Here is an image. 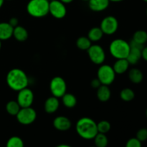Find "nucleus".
Segmentation results:
<instances>
[{"label":"nucleus","mask_w":147,"mask_h":147,"mask_svg":"<svg viewBox=\"0 0 147 147\" xmlns=\"http://www.w3.org/2000/svg\"><path fill=\"white\" fill-rule=\"evenodd\" d=\"M144 1H145V2H146L147 3V0H143Z\"/></svg>","instance_id":"obj_42"},{"label":"nucleus","mask_w":147,"mask_h":147,"mask_svg":"<svg viewBox=\"0 0 147 147\" xmlns=\"http://www.w3.org/2000/svg\"><path fill=\"white\" fill-rule=\"evenodd\" d=\"M111 123L108 121H100V122L97 123V129L98 133L105 134H106L108 132H109V131L111 130Z\"/></svg>","instance_id":"obj_29"},{"label":"nucleus","mask_w":147,"mask_h":147,"mask_svg":"<svg viewBox=\"0 0 147 147\" xmlns=\"http://www.w3.org/2000/svg\"><path fill=\"white\" fill-rule=\"evenodd\" d=\"M146 118H147V109L146 110Z\"/></svg>","instance_id":"obj_40"},{"label":"nucleus","mask_w":147,"mask_h":147,"mask_svg":"<svg viewBox=\"0 0 147 147\" xmlns=\"http://www.w3.org/2000/svg\"><path fill=\"white\" fill-rule=\"evenodd\" d=\"M55 147H73V146H70V145L68 144H60V145H57V146Z\"/></svg>","instance_id":"obj_36"},{"label":"nucleus","mask_w":147,"mask_h":147,"mask_svg":"<svg viewBox=\"0 0 147 147\" xmlns=\"http://www.w3.org/2000/svg\"><path fill=\"white\" fill-rule=\"evenodd\" d=\"M60 1H61L62 2L64 3V4H70V3H71L73 0H60Z\"/></svg>","instance_id":"obj_35"},{"label":"nucleus","mask_w":147,"mask_h":147,"mask_svg":"<svg viewBox=\"0 0 147 147\" xmlns=\"http://www.w3.org/2000/svg\"><path fill=\"white\" fill-rule=\"evenodd\" d=\"M48 1H50V0H48Z\"/></svg>","instance_id":"obj_45"},{"label":"nucleus","mask_w":147,"mask_h":147,"mask_svg":"<svg viewBox=\"0 0 147 147\" xmlns=\"http://www.w3.org/2000/svg\"><path fill=\"white\" fill-rule=\"evenodd\" d=\"M93 140L96 147H107L109 144V139L105 134L98 133Z\"/></svg>","instance_id":"obj_25"},{"label":"nucleus","mask_w":147,"mask_h":147,"mask_svg":"<svg viewBox=\"0 0 147 147\" xmlns=\"http://www.w3.org/2000/svg\"><path fill=\"white\" fill-rule=\"evenodd\" d=\"M14 27H11L9 22H0V40H7L13 35Z\"/></svg>","instance_id":"obj_16"},{"label":"nucleus","mask_w":147,"mask_h":147,"mask_svg":"<svg viewBox=\"0 0 147 147\" xmlns=\"http://www.w3.org/2000/svg\"><path fill=\"white\" fill-rule=\"evenodd\" d=\"M129 65L130 64L126 59H117L113 64V68L116 74L121 75L127 71Z\"/></svg>","instance_id":"obj_17"},{"label":"nucleus","mask_w":147,"mask_h":147,"mask_svg":"<svg viewBox=\"0 0 147 147\" xmlns=\"http://www.w3.org/2000/svg\"><path fill=\"white\" fill-rule=\"evenodd\" d=\"M48 0H30L27 5V11L31 17L42 18L49 14Z\"/></svg>","instance_id":"obj_3"},{"label":"nucleus","mask_w":147,"mask_h":147,"mask_svg":"<svg viewBox=\"0 0 147 147\" xmlns=\"http://www.w3.org/2000/svg\"><path fill=\"white\" fill-rule=\"evenodd\" d=\"M110 1L109 0H89V8L93 11L100 12L106 10L109 7Z\"/></svg>","instance_id":"obj_15"},{"label":"nucleus","mask_w":147,"mask_h":147,"mask_svg":"<svg viewBox=\"0 0 147 147\" xmlns=\"http://www.w3.org/2000/svg\"><path fill=\"white\" fill-rule=\"evenodd\" d=\"M6 147H24V142L19 136H11L7 140Z\"/></svg>","instance_id":"obj_28"},{"label":"nucleus","mask_w":147,"mask_h":147,"mask_svg":"<svg viewBox=\"0 0 147 147\" xmlns=\"http://www.w3.org/2000/svg\"><path fill=\"white\" fill-rule=\"evenodd\" d=\"M136 139L140 141L141 142H145L147 140V129L146 128H142L139 129L136 133Z\"/></svg>","instance_id":"obj_30"},{"label":"nucleus","mask_w":147,"mask_h":147,"mask_svg":"<svg viewBox=\"0 0 147 147\" xmlns=\"http://www.w3.org/2000/svg\"><path fill=\"white\" fill-rule=\"evenodd\" d=\"M82 1H88L89 0H82Z\"/></svg>","instance_id":"obj_41"},{"label":"nucleus","mask_w":147,"mask_h":147,"mask_svg":"<svg viewBox=\"0 0 147 147\" xmlns=\"http://www.w3.org/2000/svg\"><path fill=\"white\" fill-rule=\"evenodd\" d=\"M17 121L22 125H30L37 119V113L32 107L21 108L16 116Z\"/></svg>","instance_id":"obj_7"},{"label":"nucleus","mask_w":147,"mask_h":147,"mask_svg":"<svg viewBox=\"0 0 147 147\" xmlns=\"http://www.w3.org/2000/svg\"><path fill=\"white\" fill-rule=\"evenodd\" d=\"M132 40L138 44L144 45L147 42V32L144 30H138L135 32Z\"/></svg>","instance_id":"obj_26"},{"label":"nucleus","mask_w":147,"mask_h":147,"mask_svg":"<svg viewBox=\"0 0 147 147\" xmlns=\"http://www.w3.org/2000/svg\"><path fill=\"white\" fill-rule=\"evenodd\" d=\"M103 34L100 27H94L89 30L88 37L91 42H98L101 40Z\"/></svg>","instance_id":"obj_22"},{"label":"nucleus","mask_w":147,"mask_h":147,"mask_svg":"<svg viewBox=\"0 0 147 147\" xmlns=\"http://www.w3.org/2000/svg\"><path fill=\"white\" fill-rule=\"evenodd\" d=\"M62 102L67 109H73L77 104V98L72 93H65L62 97Z\"/></svg>","instance_id":"obj_20"},{"label":"nucleus","mask_w":147,"mask_h":147,"mask_svg":"<svg viewBox=\"0 0 147 147\" xmlns=\"http://www.w3.org/2000/svg\"><path fill=\"white\" fill-rule=\"evenodd\" d=\"M146 15H147V8H146Z\"/></svg>","instance_id":"obj_43"},{"label":"nucleus","mask_w":147,"mask_h":147,"mask_svg":"<svg viewBox=\"0 0 147 147\" xmlns=\"http://www.w3.org/2000/svg\"><path fill=\"white\" fill-rule=\"evenodd\" d=\"M4 0H0V9L1 8V7H2L3 4H4Z\"/></svg>","instance_id":"obj_38"},{"label":"nucleus","mask_w":147,"mask_h":147,"mask_svg":"<svg viewBox=\"0 0 147 147\" xmlns=\"http://www.w3.org/2000/svg\"><path fill=\"white\" fill-rule=\"evenodd\" d=\"M142 58H143L145 61L147 62V46L144 47L142 51Z\"/></svg>","instance_id":"obj_34"},{"label":"nucleus","mask_w":147,"mask_h":147,"mask_svg":"<svg viewBox=\"0 0 147 147\" xmlns=\"http://www.w3.org/2000/svg\"><path fill=\"white\" fill-rule=\"evenodd\" d=\"M110 1H112V2H121V1H123V0H109Z\"/></svg>","instance_id":"obj_37"},{"label":"nucleus","mask_w":147,"mask_h":147,"mask_svg":"<svg viewBox=\"0 0 147 147\" xmlns=\"http://www.w3.org/2000/svg\"><path fill=\"white\" fill-rule=\"evenodd\" d=\"M1 41L0 40V50H1Z\"/></svg>","instance_id":"obj_39"},{"label":"nucleus","mask_w":147,"mask_h":147,"mask_svg":"<svg viewBox=\"0 0 147 147\" xmlns=\"http://www.w3.org/2000/svg\"><path fill=\"white\" fill-rule=\"evenodd\" d=\"M59 106H60V102L58 98L55 96L49 97L44 103L45 111L49 114L54 113L55 112L57 111L59 109Z\"/></svg>","instance_id":"obj_14"},{"label":"nucleus","mask_w":147,"mask_h":147,"mask_svg":"<svg viewBox=\"0 0 147 147\" xmlns=\"http://www.w3.org/2000/svg\"><path fill=\"white\" fill-rule=\"evenodd\" d=\"M125 147H142V142L136 138H131L127 141Z\"/></svg>","instance_id":"obj_31"},{"label":"nucleus","mask_w":147,"mask_h":147,"mask_svg":"<svg viewBox=\"0 0 147 147\" xmlns=\"http://www.w3.org/2000/svg\"><path fill=\"white\" fill-rule=\"evenodd\" d=\"M116 73L112 66L109 65H100L97 72V78L102 85L110 86L114 81Z\"/></svg>","instance_id":"obj_5"},{"label":"nucleus","mask_w":147,"mask_h":147,"mask_svg":"<svg viewBox=\"0 0 147 147\" xmlns=\"http://www.w3.org/2000/svg\"><path fill=\"white\" fill-rule=\"evenodd\" d=\"M9 24L12 27H15L18 25V19L16 18V17H11L9 20Z\"/></svg>","instance_id":"obj_33"},{"label":"nucleus","mask_w":147,"mask_h":147,"mask_svg":"<svg viewBox=\"0 0 147 147\" xmlns=\"http://www.w3.org/2000/svg\"><path fill=\"white\" fill-rule=\"evenodd\" d=\"M17 101L21 108L31 107L34 102V93L31 89L28 88L18 91Z\"/></svg>","instance_id":"obj_11"},{"label":"nucleus","mask_w":147,"mask_h":147,"mask_svg":"<svg viewBox=\"0 0 147 147\" xmlns=\"http://www.w3.org/2000/svg\"><path fill=\"white\" fill-rule=\"evenodd\" d=\"M50 90L53 96L60 98L67 90V84L64 79L60 76H55L50 83Z\"/></svg>","instance_id":"obj_6"},{"label":"nucleus","mask_w":147,"mask_h":147,"mask_svg":"<svg viewBox=\"0 0 147 147\" xmlns=\"http://www.w3.org/2000/svg\"><path fill=\"white\" fill-rule=\"evenodd\" d=\"M53 124L55 129L60 131H66L72 126V123L70 119L64 116H59L55 118Z\"/></svg>","instance_id":"obj_13"},{"label":"nucleus","mask_w":147,"mask_h":147,"mask_svg":"<svg viewBox=\"0 0 147 147\" xmlns=\"http://www.w3.org/2000/svg\"><path fill=\"white\" fill-rule=\"evenodd\" d=\"M101 85V83H100V80L98 79V78H94L93 80H91V82H90V86H91V87L95 89L98 88Z\"/></svg>","instance_id":"obj_32"},{"label":"nucleus","mask_w":147,"mask_h":147,"mask_svg":"<svg viewBox=\"0 0 147 147\" xmlns=\"http://www.w3.org/2000/svg\"><path fill=\"white\" fill-rule=\"evenodd\" d=\"M129 45H130V52L128 57H126V60L130 65H136L142 58V51L144 48V45L138 44L133 40L129 42Z\"/></svg>","instance_id":"obj_12"},{"label":"nucleus","mask_w":147,"mask_h":147,"mask_svg":"<svg viewBox=\"0 0 147 147\" xmlns=\"http://www.w3.org/2000/svg\"><path fill=\"white\" fill-rule=\"evenodd\" d=\"M13 37L19 42H24L28 38V32L22 26L17 25L13 30Z\"/></svg>","instance_id":"obj_19"},{"label":"nucleus","mask_w":147,"mask_h":147,"mask_svg":"<svg viewBox=\"0 0 147 147\" xmlns=\"http://www.w3.org/2000/svg\"><path fill=\"white\" fill-rule=\"evenodd\" d=\"M96 96L98 99L101 102H106L110 99L111 96V92L109 86L101 85L98 88H97Z\"/></svg>","instance_id":"obj_18"},{"label":"nucleus","mask_w":147,"mask_h":147,"mask_svg":"<svg viewBox=\"0 0 147 147\" xmlns=\"http://www.w3.org/2000/svg\"><path fill=\"white\" fill-rule=\"evenodd\" d=\"M49 13L54 18L60 20L66 16L67 9L64 3L60 0H52L49 4Z\"/></svg>","instance_id":"obj_10"},{"label":"nucleus","mask_w":147,"mask_h":147,"mask_svg":"<svg viewBox=\"0 0 147 147\" xmlns=\"http://www.w3.org/2000/svg\"><path fill=\"white\" fill-rule=\"evenodd\" d=\"M92 45V42L90 41L88 37H84L82 36L78 38L76 40V46L78 49L81 50H88L89 47Z\"/></svg>","instance_id":"obj_24"},{"label":"nucleus","mask_w":147,"mask_h":147,"mask_svg":"<svg viewBox=\"0 0 147 147\" xmlns=\"http://www.w3.org/2000/svg\"><path fill=\"white\" fill-rule=\"evenodd\" d=\"M87 53L92 63L96 65H102L106 60L104 49L99 45H92L87 50Z\"/></svg>","instance_id":"obj_8"},{"label":"nucleus","mask_w":147,"mask_h":147,"mask_svg":"<svg viewBox=\"0 0 147 147\" xmlns=\"http://www.w3.org/2000/svg\"><path fill=\"white\" fill-rule=\"evenodd\" d=\"M7 84L11 90L20 91L27 88L29 78L27 75L20 68H13L8 72L6 78Z\"/></svg>","instance_id":"obj_1"},{"label":"nucleus","mask_w":147,"mask_h":147,"mask_svg":"<svg viewBox=\"0 0 147 147\" xmlns=\"http://www.w3.org/2000/svg\"><path fill=\"white\" fill-rule=\"evenodd\" d=\"M90 147H96V146H90Z\"/></svg>","instance_id":"obj_44"},{"label":"nucleus","mask_w":147,"mask_h":147,"mask_svg":"<svg viewBox=\"0 0 147 147\" xmlns=\"http://www.w3.org/2000/svg\"><path fill=\"white\" fill-rule=\"evenodd\" d=\"M76 131L79 136L86 140L93 139L98 133L96 122L88 117H83L78 121Z\"/></svg>","instance_id":"obj_2"},{"label":"nucleus","mask_w":147,"mask_h":147,"mask_svg":"<svg viewBox=\"0 0 147 147\" xmlns=\"http://www.w3.org/2000/svg\"><path fill=\"white\" fill-rule=\"evenodd\" d=\"M109 52L116 60L126 59L130 52V45L123 39H115L109 45Z\"/></svg>","instance_id":"obj_4"},{"label":"nucleus","mask_w":147,"mask_h":147,"mask_svg":"<svg viewBox=\"0 0 147 147\" xmlns=\"http://www.w3.org/2000/svg\"><path fill=\"white\" fill-rule=\"evenodd\" d=\"M20 106L17 100H9L6 105V111L10 116H16L20 111Z\"/></svg>","instance_id":"obj_23"},{"label":"nucleus","mask_w":147,"mask_h":147,"mask_svg":"<svg viewBox=\"0 0 147 147\" xmlns=\"http://www.w3.org/2000/svg\"><path fill=\"white\" fill-rule=\"evenodd\" d=\"M135 97V93L132 89L126 88L120 92V98L123 101L129 102L133 100Z\"/></svg>","instance_id":"obj_27"},{"label":"nucleus","mask_w":147,"mask_h":147,"mask_svg":"<svg viewBox=\"0 0 147 147\" xmlns=\"http://www.w3.org/2000/svg\"><path fill=\"white\" fill-rule=\"evenodd\" d=\"M103 34L106 35H112L116 32L119 28V22L113 16H107L102 20L100 24Z\"/></svg>","instance_id":"obj_9"},{"label":"nucleus","mask_w":147,"mask_h":147,"mask_svg":"<svg viewBox=\"0 0 147 147\" xmlns=\"http://www.w3.org/2000/svg\"><path fill=\"white\" fill-rule=\"evenodd\" d=\"M129 78L133 83L139 84L143 80V73L139 69L132 68L129 72Z\"/></svg>","instance_id":"obj_21"}]
</instances>
